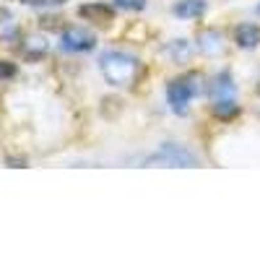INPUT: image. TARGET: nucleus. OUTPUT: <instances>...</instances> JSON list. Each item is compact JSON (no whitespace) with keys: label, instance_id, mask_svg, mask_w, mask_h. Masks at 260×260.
Wrapping results in <instances>:
<instances>
[{"label":"nucleus","instance_id":"nucleus-1","mask_svg":"<svg viewBox=\"0 0 260 260\" xmlns=\"http://www.w3.org/2000/svg\"><path fill=\"white\" fill-rule=\"evenodd\" d=\"M99 68L107 78L110 86H117V89H127L138 81L141 73V62L136 55L122 52V50H112V52H104L99 60Z\"/></svg>","mask_w":260,"mask_h":260},{"label":"nucleus","instance_id":"nucleus-2","mask_svg":"<svg viewBox=\"0 0 260 260\" xmlns=\"http://www.w3.org/2000/svg\"><path fill=\"white\" fill-rule=\"evenodd\" d=\"M195 81H198V76H182V78L169 81V86H167V102H169V107H172L177 115H185L187 102L198 94V86H195Z\"/></svg>","mask_w":260,"mask_h":260},{"label":"nucleus","instance_id":"nucleus-3","mask_svg":"<svg viewBox=\"0 0 260 260\" xmlns=\"http://www.w3.org/2000/svg\"><path fill=\"white\" fill-rule=\"evenodd\" d=\"M146 164H161V167H195L198 164V156L192 154L185 146H172L164 143L156 154H151L146 159Z\"/></svg>","mask_w":260,"mask_h":260},{"label":"nucleus","instance_id":"nucleus-4","mask_svg":"<svg viewBox=\"0 0 260 260\" xmlns=\"http://www.w3.org/2000/svg\"><path fill=\"white\" fill-rule=\"evenodd\" d=\"M60 47L65 52H91L96 47V37L83 26H68L60 34Z\"/></svg>","mask_w":260,"mask_h":260},{"label":"nucleus","instance_id":"nucleus-5","mask_svg":"<svg viewBox=\"0 0 260 260\" xmlns=\"http://www.w3.org/2000/svg\"><path fill=\"white\" fill-rule=\"evenodd\" d=\"M195 45H198V50L208 57H219V55L226 52V42H224V34L219 29H203L195 37Z\"/></svg>","mask_w":260,"mask_h":260},{"label":"nucleus","instance_id":"nucleus-6","mask_svg":"<svg viewBox=\"0 0 260 260\" xmlns=\"http://www.w3.org/2000/svg\"><path fill=\"white\" fill-rule=\"evenodd\" d=\"M234 45L242 47V50H255V47H260V26H257V24H250V21H245V24H237V26H234Z\"/></svg>","mask_w":260,"mask_h":260},{"label":"nucleus","instance_id":"nucleus-7","mask_svg":"<svg viewBox=\"0 0 260 260\" xmlns=\"http://www.w3.org/2000/svg\"><path fill=\"white\" fill-rule=\"evenodd\" d=\"M78 13L86 18V21H91V24H99V26H107L112 21L115 11L107 6V3H89V6H81Z\"/></svg>","mask_w":260,"mask_h":260},{"label":"nucleus","instance_id":"nucleus-8","mask_svg":"<svg viewBox=\"0 0 260 260\" xmlns=\"http://www.w3.org/2000/svg\"><path fill=\"white\" fill-rule=\"evenodd\" d=\"M21 52H24V57H29V60H39V57H45L50 52V42L42 34H29V37H24Z\"/></svg>","mask_w":260,"mask_h":260},{"label":"nucleus","instance_id":"nucleus-9","mask_svg":"<svg viewBox=\"0 0 260 260\" xmlns=\"http://www.w3.org/2000/svg\"><path fill=\"white\" fill-rule=\"evenodd\" d=\"M206 0H177L175 6H172V13L177 18H201L206 13Z\"/></svg>","mask_w":260,"mask_h":260},{"label":"nucleus","instance_id":"nucleus-10","mask_svg":"<svg viewBox=\"0 0 260 260\" xmlns=\"http://www.w3.org/2000/svg\"><path fill=\"white\" fill-rule=\"evenodd\" d=\"M234 81H232V76L224 71V73H219L213 81H211V99H232L234 96Z\"/></svg>","mask_w":260,"mask_h":260},{"label":"nucleus","instance_id":"nucleus-11","mask_svg":"<svg viewBox=\"0 0 260 260\" xmlns=\"http://www.w3.org/2000/svg\"><path fill=\"white\" fill-rule=\"evenodd\" d=\"M211 112L216 120H234L237 115H240V107H237L234 96L232 99H213V107H211Z\"/></svg>","mask_w":260,"mask_h":260},{"label":"nucleus","instance_id":"nucleus-12","mask_svg":"<svg viewBox=\"0 0 260 260\" xmlns=\"http://www.w3.org/2000/svg\"><path fill=\"white\" fill-rule=\"evenodd\" d=\"M18 37V26L13 24V18L8 16V13H3L0 16V39H16Z\"/></svg>","mask_w":260,"mask_h":260},{"label":"nucleus","instance_id":"nucleus-13","mask_svg":"<svg viewBox=\"0 0 260 260\" xmlns=\"http://www.w3.org/2000/svg\"><path fill=\"white\" fill-rule=\"evenodd\" d=\"M115 6L122 8V11H143L146 0H115Z\"/></svg>","mask_w":260,"mask_h":260},{"label":"nucleus","instance_id":"nucleus-14","mask_svg":"<svg viewBox=\"0 0 260 260\" xmlns=\"http://www.w3.org/2000/svg\"><path fill=\"white\" fill-rule=\"evenodd\" d=\"M13 76H16V65L8 62V60H0V83L8 81V78H13Z\"/></svg>","mask_w":260,"mask_h":260},{"label":"nucleus","instance_id":"nucleus-15","mask_svg":"<svg viewBox=\"0 0 260 260\" xmlns=\"http://www.w3.org/2000/svg\"><path fill=\"white\" fill-rule=\"evenodd\" d=\"M26 6H39V8H55V6H62L65 0H24Z\"/></svg>","mask_w":260,"mask_h":260},{"label":"nucleus","instance_id":"nucleus-16","mask_svg":"<svg viewBox=\"0 0 260 260\" xmlns=\"http://www.w3.org/2000/svg\"><path fill=\"white\" fill-rule=\"evenodd\" d=\"M255 13H257V16H260V6H255Z\"/></svg>","mask_w":260,"mask_h":260}]
</instances>
